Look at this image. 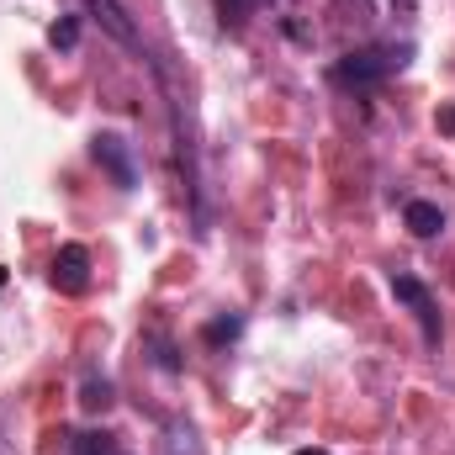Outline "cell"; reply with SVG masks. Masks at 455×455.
I'll return each instance as SVG.
<instances>
[{
	"instance_id": "7",
	"label": "cell",
	"mask_w": 455,
	"mask_h": 455,
	"mask_svg": "<svg viewBox=\"0 0 455 455\" xmlns=\"http://www.w3.org/2000/svg\"><path fill=\"white\" fill-rule=\"evenodd\" d=\"M64 455H127V451L116 445V435L91 429V435H69V440H64Z\"/></svg>"
},
{
	"instance_id": "4",
	"label": "cell",
	"mask_w": 455,
	"mask_h": 455,
	"mask_svg": "<svg viewBox=\"0 0 455 455\" xmlns=\"http://www.w3.org/2000/svg\"><path fill=\"white\" fill-rule=\"evenodd\" d=\"M53 286L69 291V297H80V291L91 286V254H85L80 243H64V249L53 254Z\"/></svg>"
},
{
	"instance_id": "9",
	"label": "cell",
	"mask_w": 455,
	"mask_h": 455,
	"mask_svg": "<svg viewBox=\"0 0 455 455\" xmlns=\"http://www.w3.org/2000/svg\"><path fill=\"white\" fill-rule=\"evenodd\" d=\"M91 413H101V408H112V381H85V397H80Z\"/></svg>"
},
{
	"instance_id": "6",
	"label": "cell",
	"mask_w": 455,
	"mask_h": 455,
	"mask_svg": "<svg viewBox=\"0 0 455 455\" xmlns=\"http://www.w3.org/2000/svg\"><path fill=\"white\" fill-rule=\"evenodd\" d=\"M403 223H408L413 238H435V233L445 228V212H440L435 202H408V207H403Z\"/></svg>"
},
{
	"instance_id": "1",
	"label": "cell",
	"mask_w": 455,
	"mask_h": 455,
	"mask_svg": "<svg viewBox=\"0 0 455 455\" xmlns=\"http://www.w3.org/2000/svg\"><path fill=\"white\" fill-rule=\"evenodd\" d=\"M392 69H403V48H360V53H344L339 64H334V85L365 91V85L387 80Z\"/></svg>"
},
{
	"instance_id": "11",
	"label": "cell",
	"mask_w": 455,
	"mask_h": 455,
	"mask_svg": "<svg viewBox=\"0 0 455 455\" xmlns=\"http://www.w3.org/2000/svg\"><path fill=\"white\" fill-rule=\"evenodd\" d=\"M218 11H223V27H228V21L238 27V21H243V11H249V0H218Z\"/></svg>"
},
{
	"instance_id": "12",
	"label": "cell",
	"mask_w": 455,
	"mask_h": 455,
	"mask_svg": "<svg viewBox=\"0 0 455 455\" xmlns=\"http://www.w3.org/2000/svg\"><path fill=\"white\" fill-rule=\"evenodd\" d=\"M297 455H329V451H297Z\"/></svg>"
},
{
	"instance_id": "3",
	"label": "cell",
	"mask_w": 455,
	"mask_h": 455,
	"mask_svg": "<svg viewBox=\"0 0 455 455\" xmlns=\"http://www.w3.org/2000/svg\"><path fill=\"white\" fill-rule=\"evenodd\" d=\"M392 297L413 307V318L424 323V334H429V339H440V302L429 297V286H424L419 275H392Z\"/></svg>"
},
{
	"instance_id": "8",
	"label": "cell",
	"mask_w": 455,
	"mask_h": 455,
	"mask_svg": "<svg viewBox=\"0 0 455 455\" xmlns=\"http://www.w3.org/2000/svg\"><path fill=\"white\" fill-rule=\"evenodd\" d=\"M48 43H53V48H64V53H69V48H75V43H80V16H59V21H53V27H48Z\"/></svg>"
},
{
	"instance_id": "10",
	"label": "cell",
	"mask_w": 455,
	"mask_h": 455,
	"mask_svg": "<svg viewBox=\"0 0 455 455\" xmlns=\"http://www.w3.org/2000/svg\"><path fill=\"white\" fill-rule=\"evenodd\" d=\"M238 329H243V318H218V323H207V339L223 344V339H233Z\"/></svg>"
},
{
	"instance_id": "5",
	"label": "cell",
	"mask_w": 455,
	"mask_h": 455,
	"mask_svg": "<svg viewBox=\"0 0 455 455\" xmlns=\"http://www.w3.org/2000/svg\"><path fill=\"white\" fill-rule=\"evenodd\" d=\"M85 11H91V16H96V21H101L107 32H112V37L122 43V48H143V37H138V27L127 21V11H122L116 0H85Z\"/></svg>"
},
{
	"instance_id": "2",
	"label": "cell",
	"mask_w": 455,
	"mask_h": 455,
	"mask_svg": "<svg viewBox=\"0 0 455 455\" xmlns=\"http://www.w3.org/2000/svg\"><path fill=\"white\" fill-rule=\"evenodd\" d=\"M91 154H96V164L112 175L122 191H132V186H138V164H132L127 138H116V132H96V138H91Z\"/></svg>"
}]
</instances>
